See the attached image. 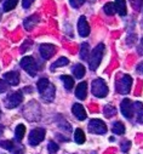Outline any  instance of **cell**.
<instances>
[{
  "label": "cell",
  "instance_id": "cell-2",
  "mask_svg": "<svg viewBox=\"0 0 143 154\" xmlns=\"http://www.w3.org/2000/svg\"><path fill=\"white\" fill-rule=\"evenodd\" d=\"M103 54H104V45L103 44H99L97 45L93 51L91 52V56H90V69L91 70H96L103 58Z\"/></svg>",
  "mask_w": 143,
  "mask_h": 154
},
{
  "label": "cell",
  "instance_id": "cell-5",
  "mask_svg": "<svg viewBox=\"0 0 143 154\" xmlns=\"http://www.w3.org/2000/svg\"><path fill=\"white\" fill-rule=\"evenodd\" d=\"M131 86H132V78L127 74L123 75L117 83V90L119 94H123V95L129 94L131 90Z\"/></svg>",
  "mask_w": 143,
  "mask_h": 154
},
{
  "label": "cell",
  "instance_id": "cell-27",
  "mask_svg": "<svg viewBox=\"0 0 143 154\" xmlns=\"http://www.w3.org/2000/svg\"><path fill=\"white\" fill-rule=\"evenodd\" d=\"M17 5L16 0H11V2H5L4 3V11H11L12 9H15Z\"/></svg>",
  "mask_w": 143,
  "mask_h": 154
},
{
  "label": "cell",
  "instance_id": "cell-36",
  "mask_svg": "<svg viewBox=\"0 0 143 154\" xmlns=\"http://www.w3.org/2000/svg\"><path fill=\"white\" fill-rule=\"evenodd\" d=\"M142 44H143V39H142Z\"/></svg>",
  "mask_w": 143,
  "mask_h": 154
},
{
  "label": "cell",
  "instance_id": "cell-28",
  "mask_svg": "<svg viewBox=\"0 0 143 154\" xmlns=\"http://www.w3.org/2000/svg\"><path fill=\"white\" fill-rule=\"evenodd\" d=\"M58 150V146H57V143H55V142H50L49 143V153L50 154H55L56 152Z\"/></svg>",
  "mask_w": 143,
  "mask_h": 154
},
{
  "label": "cell",
  "instance_id": "cell-22",
  "mask_svg": "<svg viewBox=\"0 0 143 154\" xmlns=\"http://www.w3.org/2000/svg\"><path fill=\"white\" fill-rule=\"evenodd\" d=\"M24 134H26V126H24L23 124H20V125H17V128H16V132H15V135H16V138H17L18 141H21V140L23 138Z\"/></svg>",
  "mask_w": 143,
  "mask_h": 154
},
{
  "label": "cell",
  "instance_id": "cell-19",
  "mask_svg": "<svg viewBox=\"0 0 143 154\" xmlns=\"http://www.w3.org/2000/svg\"><path fill=\"white\" fill-rule=\"evenodd\" d=\"M74 140L78 144H83L85 142V134L81 129H77L74 132Z\"/></svg>",
  "mask_w": 143,
  "mask_h": 154
},
{
  "label": "cell",
  "instance_id": "cell-8",
  "mask_svg": "<svg viewBox=\"0 0 143 154\" xmlns=\"http://www.w3.org/2000/svg\"><path fill=\"white\" fill-rule=\"evenodd\" d=\"M23 101V95L21 91H17L12 95H10L8 98H6V103H5V107L9 108V109H12L15 107H17L18 104H21V102Z\"/></svg>",
  "mask_w": 143,
  "mask_h": 154
},
{
  "label": "cell",
  "instance_id": "cell-21",
  "mask_svg": "<svg viewBox=\"0 0 143 154\" xmlns=\"http://www.w3.org/2000/svg\"><path fill=\"white\" fill-rule=\"evenodd\" d=\"M68 60L65 58V57H61V58H58L52 66H51V70H55L56 68H59V67H64V66H67L68 64Z\"/></svg>",
  "mask_w": 143,
  "mask_h": 154
},
{
  "label": "cell",
  "instance_id": "cell-18",
  "mask_svg": "<svg viewBox=\"0 0 143 154\" xmlns=\"http://www.w3.org/2000/svg\"><path fill=\"white\" fill-rule=\"evenodd\" d=\"M61 80L63 82L64 88H65L67 90H70L74 86V79L72 78V76H69V75H62V76H61Z\"/></svg>",
  "mask_w": 143,
  "mask_h": 154
},
{
  "label": "cell",
  "instance_id": "cell-1",
  "mask_svg": "<svg viewBox=\"0 0 143 154\" xmlns=\"http://www.w3.org/2000/svg\"><path fill=\"white\" fill-rule=\"evenodd\" d=\"M38 90H39L41 97L45 101H47V102L53 101V98H55V88L47 79L43 78L38 82Z\"/></svg>",
  "mask_w": 143,
  "mask_h": 154
},
{
  "label": "cell",
  "instance_id": "cell-20",
  "mask_svg": "<svg viewBox=\"0 0 143 154\" xmlns=\"http://www.w3.org/2000/svg\"><path fill=\"white\" fill-rule=\"evenodd\" d=\"M135 109L137 110L136 114H137V119L139 123H143V104L141 102H136L135 103Z\"/></svg>",
  "mask_w": 143,
  "mask_h": 154
},
{
  "label": "cell",
  "instance_id": "cell-33",
  "mask_svg": "<svg viewBox=\"0 0 143 154\" xmlns=\"http://www.w3.org/2000/svg\"><path fill=\"white\" fill-rule=\"evenodd\" d=\"M32 0H23V2H22V4H23V8L24 9H28L30 5H32Z\"/></svg>",
  "mask_w": 143,
  "mask_h": 154
},
{
  "label": "cell",
  "instance_id": "cell-25",
  "mask_svg": "<svg viewBox=\"0 0 143 154\" xmlns=\"http://www.w3.org/2000/svg\"><path fill=\"white\" fill-rule=\"evenodd\" d=\"M115 114H117V109L114 107H112V106H105L104 107V115L107 118H112Z\"/></svg>",
  "mask_w": 143,
  "mask_h": 154
},
{
  "label": "cell",
  "instance_id": "cell-12",
  "mask_svg": "<svg viewBox=\"0 0 143 154\" xmlns=\"http://www.w3.org/2000/svg\"><path fill=\"white\" fill-rule=\"evenodd\" d=\"M4 79L6 80L8 84H10L12 86H16L20 83V74L17 72H9L4 75Z\"/></svg>",
  "mask_w": 143,
  "mask_h": 154
},
{
  "label": "cell",
  "instance_id": "cell-24",
  "mask_svg": "<svg viewBox=\"0 0 143 154\" xmlns=\"http://www.w3.org/2000/svg\"><path fill=\"white\" fill-rule=\"evenodd\" d=\"M113 132L117 134V135H123L125 132V126L123 125V123H120V122L115 123L113 125Z\"/></svg>",
  "mask_w": 143,
  "mask_h": 154
},
{
  "label": "cell",
  "instance_id": "cell-3",
  "mask_svg": "<svg viewBox=\"0 0 143 154\" xmlns=\"http://www.w3.org/2000/svg\"><path fill=\"white\" fill-rule=\"evenodd\" d=\"M92 94L98 98H103L108 95V86L103 79H96L92 82Z\"/></svg>",
  "mask_w": 143,
  "mask_h": 154
},
{
  "label": "cell",
  "instance_id": "cell-14",
  "mask_svg": "<svg viewBox=\"0 0 143 154\" xmlns=\"http://www.w3.org/2000/svg\"><path fill=\"white\" fill-rule=\"evenodd\" d=\"M75 96L79 100H85L86 98V96H87V84L85 82L79 83V85L77 86V90H75Z\"/></svg>",
  "mask_w": 143,
  "mask_h": 154
},
{
  "label": "cell",
  "instance_id": "cell-4",
  "mask_svg": "<svg viewBox=\"0 0 143 154\" xmlns=\"http://www.w3.org/2000/svg\"><path fill=\"white\" fill-rule=\"evenodd\" d=\"M21 67L30 75V76H35L37 75V69H38V66H37V62L35 60L30 56H27V57H23L21 60Z\"/></svg>",
  "mask_w": 143,
  "mask_h": 154
},
{
  "label": "cell",
  "instance_id": "cell-7",
  "mask_svg": "<svg viewBox=\"0 0 143 154\" xmlns=\"http://www.w3.org/2000/svg\"><path fill=\"white\" fill-rule=\"evenodd\" d=\"M44 138H45V130L41 128L34 129L29 134V143L32 146H38L41 141H44Z\"/></svg>",
  "mask_w": 143,
  "mask_h": 154
},
{
  "label": "cell",
  "instance_id": "cell-37",
  "mask_svg": "<svg viewBox=\"0 0 143 154\" xmlns=\"http://www.w3.org/2000/svg\"><path fill=\"white\" fill-rule=\"evenodd\" d=\"M0 115H2V113H0Z\"/></svg>",
  "mask_w": 143,
  "mask_h": 154
},
{
  "label": "cell",
  "instance_id": "cell-9",
  "mask_svg": "<svg viewBox=\"0 0 143 154\" xmlns=\"http://www.w3.org/2000/svg\"><path fill=\"white\" fill-rule=\"evenodd\" d=\"M121 112L124 114V117L127 119H131L133 117V104L129 98L123 100L121 102Z\"/></svg>",
  "mask_w": 143,
  "mask_h": 154
},
{
  "label": "cell",
  "instance_id": "cell-30",
  "mask_svg": "<svg viewBox=\"0 0 143 154\" xmlns=\"http://www.w3.org/2000/svg\"><path fill=\"white\" fill-rule=\"evenodd\" d=\"M121 150L124 152V153H127L129 150H130V147H131V142L130 141H124L123 143H121Z\"/></svg>",
  "mask_w": 143,
  "mask_h": 154
},
{
  "label": "cell",
  "instance_id": "cell-10",
  "mask_svg": "<svg viewBox=\"0 0 143 154\" xmlns=\"http://www.w3.org/2000/svg\"><path fill=\"white\" fill-rule=\"evenodd\" d=\"M55 51H56V49L51 44H43L40 46V55L44 60H50L53 56Z\"/></svg>",
  "mask_w": 143,
  "mask_h": 154
},
{
  "label": "cell",
  "instance_id": "cell-26",
  "mask_svg": "<svg viewBox=\"0 0 143 154\" xmlns=\"http://www.w3.org/2000/svg\"><path fill=\"white\" fill-rule=\"evenodd\" d=\"M89 56V44L84 43L81 45V50H80V58L81 60H86Z\"/></svg>",
  "mask_w": 143,
  "mask_h": 154
},
{
  "label": "cell",
  "instance_id": "cell-31",
  "mask_svg": "<svg viewBox=\"0 0 143 154\" xmlns=\"http://www.w3.org/2000/svg\"><path fill=\"white\" fill-rule=\"evenodd\" d=\"M6 90H8V83H6V82H4V80H2V79H0V94L5 92Z\"/></svg>",
  "mask_w": 143,
  "mask_h": 154
},
{
  "label": "cell",
  "instance_id": "cell-32",
  "mask_svg": "<svg viewBox=\"0 0 143 154\" xmlns=\"http://www.w3.org/2000/svg\"><path fill=\"white\" fill-rule=\"evenodd\" d=\"M70 4H72V6H73V8H79L80 5L84 4V2H83V0H78V2H75V0H70Z\"/></svg>",
  "mask_w": 143,
  "mask_h": 154
},
{
  "label": "cell",
  "instance_id": "cell-17",
  "mask_svg": "<svg viewBox=\"0 0 143 154\" xmlns=\"http://www.w3.org/2000/svg\"><path fill=\"white\" fill-rule=\"evenodd\" d=\"M73 74L77 79H81L85 75V67L83 64H77L73 67Z\"/></svg>",
  "mask_w": 143,
  "mask_h": 154
},
{
  "label": "cell",
  "instance_id": "cell-35",
  "mask_svg": "<svg viewBox=\"0 0 143 154\" xmlns=\"http://www.w3.org/2000/svg\"><path fill=\"white\" fill-rule=\"evenodd\" d=\"M3 130H4V126H3V125H0V135L3 134Z\"/></svg>",
  "mask_w": 143,
  "mask_h": 154
},
{
  "label": "cell",
  "instance_id": "cell-11",
  "mask_svg": "<svg viewBox=\"0 0 143 154\" xmlns=\"http://www.w3.org/2000/svg\"><path fill=\"white\" fill-rule=\"evenodd\" d=\"M78 32H79V34H80L81 36H84V38L90 34V26H89L86 18H85L84 16H81V17L79 18V22H78Z\"/></svg>",
  "mask_w": 143,
  "mask_h": 154
},
{
  "label": "cell",
  "instance_id": "cell-23",
  "mask_svg": "<svg viewBox=\"0 0 143 154\" xmlns=\"http://www.w3.org/2000/svg\"><path fill=\"white\" fill-rule=\"evenodd\" d=\"M104 12L107 14V15H109V16H113L117 11H115V5H114V3H107L105 5H104Z\"/></svg>",
  "mask_w": 143,
  "mask_h": 154
},
{
  "label": "cell",
  "instance_id": "cell-6",
  "mask_svg": "<svg viewBox=\"0 0 143 154\" xmlns=\"http://www.w3.org/2000/svg\"><path fill=\"white\" fill-rule=\"evenodd\" d=\"M89 131L92 132V134L103 135V134L107 132V126L99 119H91L90 123H89Z\"/></svg>",
  "mask_w": 143,
  "mask_h": 154
},
{
  "label": "cell",
  "instance_id": "cell-29",
  "mask_svg": "<svg viewBox=\"0 0 143 154\" xmlns=\"http://www.w3.org/2000/svg\"><path fill=\"white\" fill-rule=\"evenodd\" d=\"M0 146H2L3 148H5V149H9V150H11L12 147H14L12 141H2L0 142Z\"/></svg>",
  "mask_w": 143,
  "mask_h": 154
},
{
  "label": "cell",
  "instance_id": "cell-34",
  "mask_svg": "<svg viewBox=\"0 0 143 154\" xmlns=\"http://www.w3.org/2000/svg\"><path fill=\"white\" fill-rule=\"evenodd\" d=\"M137 72H138L139 74H143V62L137 66Z\"/></svg>",
  "mask_w": 143,
  "mask_h": 154
},
{
  "label": "cell",
  "instance_id": "cell-16",
  "mask_svg": "<svg viewBox=\"0 0 143 154\" xmlns=\"http://www.w3.org/2000/svg\"><path fill=\"white\" fill-rule=\"evenodd\" d=\"M115 5V11L121 15V16H125L126 15V3L123 2V0H118V2L114 3Z\"/></svg>",
  "mask_w": 143,
  "mask_h": 154
},
{
  "label": "cell",
  "instance_id": "cell-15",
  "mask_svg": "<svg viewBox=\"0 0 143 154\" xmlns=\"http://www.w3.org/2000/svg\"><path fill=\"white\" fill-rule=\"evenodd\" d=\"M39 22V17H38V15H33V16H30V17H28L26 21H24V28L27 29V30H30L35 24H37Z\"/></svg>",
  "mask_w": 143,
  "mask_h": 154
},
{
  "label": "cell",
  "instance_id": "cell-13",
  "mask_svg": "<svg viewBox=\"0 0 143 154\" xmlns=\"http://www.w3.org/2000/svg\"><path fill=\"white\" fill-rule=\"evenodd\" d=\"M72 110H73V114L77 117V119H79V120H85L86 119V112H85L84 107L80 103H75L73 106V108H72Z\"/></svg>",
  "mask_w": 143,
  "mask_h": 154
}]
</instances>
